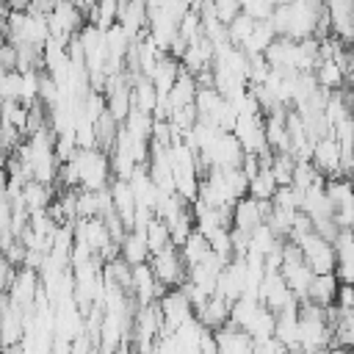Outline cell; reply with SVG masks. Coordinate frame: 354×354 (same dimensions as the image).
<instances>
[{"label": "cell", "instance_id": "1", "mask_svg": "<svg viewBox=\"0 0 354 354\" xmlns=\"http://www.w3.org/2000/svg\"><path fill=\"white\" fill-rule=\"evenodd\" d=\"M149 266H152L155 277H158L169 290H171V288H183V285L188 282V266H185V260H183L180 246H169V249L152 254Z\"/></svg>", "mask_w": 354, "mask_h": 354}, {"label": "cell", "instance_id": "2", "mask_svg": "<svg viewBox=\"0 0 354 354\" xmlns=\"http://www.w3.org/2000/svg\"><path fill=\"white\" fill-rule=\"evenodd\" d=\"M274 202L271 199H254V196H243L235 210H232V230H241L246 235H254L271 216Z\"/></svg>", "mask_w": 354, "mask_h": 354}, {"label": "cell", "instance_id": "3", "mask_svg": "<svg viewBox=\"0 0 354 354\" xmlns=\"http://www.w3.org/2000/svg\"><path fill=\"white\" fill-rule=\"evenodd\" d=\"M158 304H160V313H163L166 332H177L180 326H185L188 321L196 318L194 301H191V296L185 293V288H171V290H166V296H163Z\"/></svg>", "mask_w": 354, "mask_h": 354}, {"label": "cell", "instance_id": "4", "mask_svg": "<svg viewBox=\"0 0 354 354\" xmlns=\"http://www.w3.org/2000/svg\"><path fill=\"white\" fill-rule=\"evenodd\" d=\"M313 163L324 177H337L340 174V163H343V147L340 141L329 133L321 141H315L313 147Z\"/></svg>", "mask_w": 354, "mask_h": 354}, {"label": "cell", "instance_id": "5", "mask_svg": "<svg viewBox=\"0 0 354 354\" xmlns=\"http://www.w3.org/2000/svg\"><path fill=\"white\" fill-rule=\"evenodd\" d=\"M335 254H337V279L343 285H354V230H340L335 238Z\"/></svg>", "mask_w": 354, "mask_h": 354}, {"label": "cell", "instance_id": "6", "mask_svg": "<svg viewBox=\"0 0 354 354\" xmlns=\"http://www.w3.org/2000/svg\"><path fill=\"white\" fill-rule=\"evenodd\" d=\"M119 254L130 263V266H144L152 260V249H149V241H147V230L136 227V230H127L124 241L119 243Z\"/></svg>", "mask_w": 354, "mask_h": 354}, {"label": "cell", "instance_id": "7", "mask_svg": "<svg viewBox=\"0 0 354 354\" xmlns=\"http://www.w3.org/2000/svg\"><path fill=\"white\" fill-rule=\"evenodd\" d=\"M337 290H340V279L337 274H315L307 290L304 301H313L318 307H332L337 301Z\"/></svg>", "mask_w": 354, "mask_h": 354}, {"label": "cell", "instance_id": "8", "mask_svg": "<svg viewBox=\"0 0 354 354\" xmlns=\"http://www.w3.org/2000/svg\"><path fill=\"white\" fill-rule=\"evenodd\" d=\"M315 80H318L321 88L337 91V88L346 86V72H343V66L332 55H321V64L315 66Z\"/></svg>", "mask_w": 354, "mask_h": 354}, {"label": "cell", "instance_id": "9", "mask_svg": "<svg viewBox=\"0 0 354 354\" xmlns=\"http://www.w3.org/2000/svg\"><path fill=\"white\" fill-rule=\"evenodd\" d=\"M277 191H279V183H277L271 166L263 163V169L249 180V196H254V199H274Z\"/></svg>", "mask_w": 354, "mask_h": 354}, {"label": "cell", "instance_id": "10", "mask_svg": "<svg viewBox=\"0 0 354 354\" xmlns=\"http://www.w3.org/2000/svg\"><path fill=\"white\" fill-rule=\"evenodd\" d=\"M254 25H257V19L249 17V14L235 17V22L227 25V30H230V41H232L235 47H246V41H249L252 33H254Z\"/></svg>", "mask_w": 354, "mask_h": 354}, {"label": "cell", "instance_id": "11", "mask_svg": "<svg viewBox=\"0 0 354 354\" xmlns=\"http://www.w3.org/2000/svg\"><path fill=\"white\" fill-rule=\"evenodd\" d=\"M6 6H8L11 11H28V8L33 6V0H6Z\"/></svg>", "mask_w": 354, "mask_h": 354}, {"label": "cell", "instance_id": "12", "mask_svg": "<svg viewBox=\"0 0 354 354\" xmlns=\"http://www.w3.org/2000/svg\"><path fill=\"white\" fill-rule=\"evenodd\" d=\"M266 3H268V6H274V8H277V6H282V3H285V0H266Z\"/></svg>", "mask_w": 354, "mask_h": 354}]
</instances>
